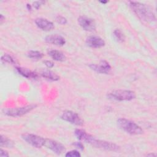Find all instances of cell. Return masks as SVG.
<instances>
[{"instance_id":"obj_1","label":"cell","mask_w":157,"mask_h":157,"mask_svg":"<svg viewBox=\"0 0 157 157\" xmlns=\"http://www.w3.org/2000/svg\"><path fill=\"white\" fill-rule=\"evenodd\" d=\"M129 6L141 20L148 22L155 20V16L151 9L148 6L134 1L129 2Z\"/></svg>"},{"instance_id":"obj_2","label":"cell","mask_w":157,"mask_h":157,"mask_svg":"<svg viewBox=\"0 0 157 157\" xmlns=\"http://www.w3.org/2000/svg\"><path fill=\"white\" fill-rule=\"evenodd\" d=\"M117 124L124 131L132 135L142 134L144 132L140 126L134 121L126 118H119L117 120Z\"/></svg>"},{"instance_id":"obj_3","label":"cell","mask_w":157,"mask_h":157,"mask_svg":"<svg viewBox=\"0 0 157 157\" xmlns=\"http://www.w3.org/2000/svg\"><path fill=\"white\" fill-rule=\"evenodd\" d=\"M136 96L134 91L126 90H113L107 94V97L109 99L119 101H131L135 99Z\"/></svg>"},{"instance_id":"obj_4","label":"cell","mask_w":157,"mask_h":157,"mask_svg":"<svg viewBox=\"0 0 157 157\" xmlns=\"http://www.w3.org/2000/svg\"><path fill=\"white\" fill-rule=\"evenodd\" d=\"M22 139L28 144L36 148H41L44 145L45 139L36 134L24 133L21 135Z\"/></svg>"},{"instance_id":"obj_5","label":"cell","mask_w":157,"mask_h":157,"mask_svg":"<svg viewBox=\"0 0 157 157\" xmlns=\"http://www.w3.org/2000/svg\"><path fill=\"white\" fill-rule=\"evenodd\" d=\"M36 107V105L31 104L20 107H15L4 110V113L10 117H20L30 112Z\"/></svg>"},{"instance_id":"obj_6","label":"cell","mask_w":157,"mask_h":157,"mask_svg":"<svg viewBox=\"0 0 157 157\" xmlns=\"http://www.w3.org/2000/svg\"><path fill=\"white\" fill-rule=\"evenodd\" d=\"M61 118L77 126H82L83 124V120L78 116V115L71 110H66L63 112L61 115Z\"/></svg>"},{"instance_id":"obj_7","label":"cell","mask_w":157,"mask_h":157,"mask_svg":"<svg viewBox=\"0 0 157 157\" xmlns=\"http://www.w3.org/2000/svg\"><path fill=\"white\" fill-rule=\"evenodd\" d=\"M91 144L96 148L109 151H117L120 150V147L112 142L101 140H97L96 139H94V140Z\"/></svg>"},{"instance_id":"obj_8","label":"cell","mask_w":157,"mask_h":157,"mask_svg":"<svg viewBox=\"0 0 157 157\" xmlns=\"http://www.w3.org/2000/svg\"><path fill=\"white\" fill-rule=\"evenodd\" d=\"M44 146L47 147L48 148L50 149L58 155H60L66 151V148L63 144L52 139H45Z\"/></svg>"},{"instance_id":"obj_9","label":"cell","mask_w":157,"mask_h":157,"mask_svg":"<svg viewBox=\"0 0 157 157\" xmlns=\"http://www.w3.org/2000/svg\"><path fill=\"white\" fill-rule=\"evenodd\" d=\"M80 26L86 31H93L96 29V23L93 19L86 16H80L78 18Z\"/></svg>"},{"instance_id":"obj_10","label":"cell","mask_w":157,"mask_h":157,"mask_svg":"<svg viewBox=\"0 0 157 157\" xmlns=\"http://www.w3.org/2000/svg\"><path fill=\"white\" fill-rule=\"evenodd\" d=\"M89 66L91 69L101 74H107L111 70V66L109 63L105 60H101L99 64H91Z\"/></svg>"},{"instance_id":"obj_11","label":"cell","mask_w":157,"mask_h":157,"mask_svg":"<svg viewBox=\"0 0 157 157\" xmlns=\"http://www.w3.org/2000/svg\"><path fill=\"white\" fill-rule=\"evenodd\" d=\"M86 43L89 47L95 48H101L105 45L104 40L101 37L96 36L88 37L86 39Z\"/></svg>"},{"instance_id":"obj_12","label":"cell","mask_w":157,"mask_h":157,"mask_svg":"<svg viewBox=\"0 0 157 157\" xmlns=\"http://www.w3.org/2000/svg\"><path fill=\"white\" fill-rule=\"evenodd\" d=\"M74 133L78 139H79L80 140L83 141L85 142L89 143L90 144L93 142V141L95 139L93 136L87 133L85 131H84L83 129H75Z\"/></svg>"},{"instance_id":"obj_13","label":"cell","mask_w":157,"mask_h":157,"mask_svg":"<svg viewBox=\"0 0 157 157\" xmlns=\"http://www.w3.org/2000/svg\"><path fill=\"white\" fill-rule=\"evenodd\" d=\"M45 40L47 43L52 44L58 46H63L66 43L65 39L58 34H52L47 36L45 37Z\"/></svg>"},{"instance_id":"obj_14","label":"cell","mask_w":157,"mask_h":157,"mask_svg":"<svg viewBox=\"0 0 157 157\" xmlns=\"http://www.w3.org/2000/svg\"><path fill=\"white\" fill-rule=\"evenodd\" d=\"M35 23L38 28L44 31H50L55 27L52 22L43 18H36L35 20Z\"/></svg>"},{"instance_id":"obj_15","label":"cell","mask_w":157,"mask_h":157,"mask_svg":"<svg viewBox=\"0 0 157 157\" xmlns=\"http://www.w3.org/2000/svg\"><path fill=\"white\" fill-rule=\"evenodd\" d=\"M16 69L20 75L27 78H36L38 76L36 72H33L28 68L18 67H17Z\"/></svg>"},{"instance_id":"obj_16","label":"cell","mask_w":157,"mask_h":157,"mask_svg":"<svg viewBox=\"0 0 157 157\" xmlns=\"http://www.w3.org/2000/svg\"><path fill=\"white\" fill-rule=\"evenodd\" d=\"M48 55L52 59L57 61H64L66 59V57L63 53L56 50H50L48 52Z\"/></svg>"},{"instance_id":"obj_17","label":"cell","mask_w":157,"mask_h":157,"mask_svg":"<svg viewBox=\"0 0 157 157\" xmlns=\"http://www.w3.org/2000/svg\"><path fill=\"white\" fill-rule=\"evenodd\" d=\"M41 75L46 79L52 81H57L59 79V76L58 75L49 70H45L42 71L41 72Z\"/></svg>"},{"instance_id":"obj_18","label":"cell","mask_w":157,"mask_h":157,"mask_svg":"<svg viewBox=\"0 0 157 157\" xmlns=\"http://www.w3.org/2000/svg\"><path fill=\"white\" fill-rule=\"evenodd\" d=\"M0 145L1 147H12L13 146V143L12 140L7 139L5 136L1 135V141Z\"/></svg>"},{"instance_id":"obj_19","label":"cell","mask_w":157,"mask_h":157,"mask_svg":"<svg viewBox=\"0 0 157 157\" xmlns=\"http://www.w3.org/2000/svg\"><path fill=\"white\" fill-rule=\"evenodd\" d=\"M113 36L115 39L119 42H123L124 41L125 36L121 30L117 29L113 31Z\"/></svg>"},{"instance_id":"obj_20","label":"cell","mask_w":157,"mask_h":157,"mask_svg":"<svg viewBox=\"0 0 157 157\" xmlns=\"http://www.w3.org/2000/svg\"><path fill=\"white\" fill-rule=\"evenodd\" d=\"M43 53L39 52V51H34V50H31L28 53V56L35 59H39L43 57Z\"/></svg>"},{"instance_id":"obj_21","label":"cell","mask_w":157,"mask_h":157,"mask_svg":"<svg viewBox=\"0 0 157 157\" xmlns=\"http://www.w3.org/2000/svg\"><path fill=\"white\" fill-rule=\"evenodd\" d=\"M1 60H2V61L8 63H10V64H13L14 63V60L12 58V57L11 56H10L9 55H7V54H5L3 56H2Z\"/></svg>"},{"instance_id":"obj_22","label":"cell","mask_w":157,"mask_h":157,"mask_svg":"<svg viewBox=\"0 0 157 157\" xmlns=\"http://www.w3.org/2000/svg\"><path fill=\"white\" fill-rule=\"evenodd\" d=\"M66 156H71V157H80L81 156L80 153L77 150H71L67 152L65 155Z\"/></svg>"},{"instance_id":"obj_23","label":"cell","mask_w":157,"mask_h":157,"mask_svg":"<svg viewBox=\"0 0 157 157\" xmlns=\"http://www.w3.org/2000/svg\"><path fill=\"white\" fill-rule=\"evenodd\" d=\"M56 20L58 23L61 24V25H64L67 23L66 18H64V17H62V16H58L56 18Z\"/></svg>"},{"instance_id":"obj_24","label":"cell","mask_w":157,"mask_h":157,"mask_svg":"<svg viewBox=\"0 0 157 157\" xmlns=\"http://www.w3.org/2000/svg\"><path fill=\"white\" fill-rule=\"evenodd\" d=\"M45 2L44 1H36V2H34L33 3V7L34 8H36V9H38L41 5H42L43 4H44Z\"/></svg>"},{"instance_id":"obj_25","label":"cell","mask_w":157,"mask_h":157,"mask_svg":"<svg viewBox=\"0 0 157 157\" xmlns=\"http://www.w3.org/2000/svg\"><path fill=\"white\" fill-rule=\"evenodd\" d=\"M73 145H74L75 147H77V148H78V149H80V150H83V148H84L83 145V144H82L81 142H76L74 143Z\"/></svg>"},{"instance_id":"obj_26","label":"cell","mask_w":157,"mask_h":157,"mask_svg":"<svg viewBox=\"0 0 157 157\" xmlns=\"http://www.w3.org/2000/svg\"><path fill=\"white\" fill-rule=\"evenodd\" d=\"M9 156L8 152L6 150H4L3 149L1 148L0 150V156L1 157H8Z\"/></svg>"},{"instance_id":"obj_27","label":"cell","mask_w":157,"mask_h":157,"mask_svg":"<svg viewBox=\"0 0 157 157\" xmlns=\"http://www.w3.org/2000/svg\"><path fill=\"white\" fill-rule=\"evenodd\" d=\"M44 64H45V66H46L47 67H48V68H52V67H53V66H54L53 63L51 61H48V60L45 61H44Z\"/></svg>"},{"instance_id":"obj_28","label":"cell","mask_w":157,"mask_h":157,"mask_svg":"<svg viewBox=\"0 0 157 157\" xmlns=\"http://www.w3.org/2000/svg\"><path fill=\"white\" fill-rule=\"evenodd\" d=\"M147 156H156V155L154 153H150V154H147Z\"/></svg>"},{"instance_id":"obj_29","label":"cell","mask_w":157,"mask_h":157,"mask_svg":"<svg viewBox=\"0 0 157 157\" xmlns=\"http://www.w3.org/2000/svg\"><path fill=\"white\" fill-rule=\"evenodd\" d=\"M27 7H28V8L29 10H31V6H30V5L27 4Z\"/></svg>"},{"instance_id":"obj_30","label":"cell","mask_w":157,"mask_h":157,"mask_svg":"<svg viewBox=\"0 0 157 157\" xmlns=\"http://www.w3.org/2000/svg\"><path fill=\"white\" fill-rule=\"evenodd\" d=\"M101 3H102V4H105V3H107L108 1H100Z\"/></svg>"}]
</instances>
